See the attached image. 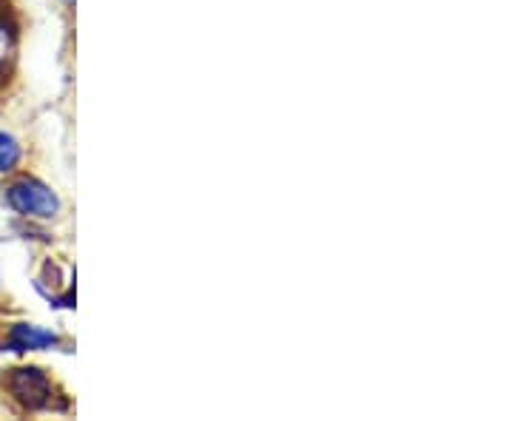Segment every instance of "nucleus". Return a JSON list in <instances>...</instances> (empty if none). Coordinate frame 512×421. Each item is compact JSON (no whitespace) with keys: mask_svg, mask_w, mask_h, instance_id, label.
<instances>
[{"mask_svg":"<svg viewBox=\"0 0 512 421\" xmlns=\"http://www.w3.org/2000/svg\"><path fill=\"white\" fill-rule=\"evenodd\" d=\"M3 200L15 214L26 217V220H55L60 214V197L49 185L32 180V177H20L15 183L6 185Z\"/></svg>","mask_w":512,"mask_h":421,"instance_id":"f257e3e1","label":"nucleus"},{"mask_svg":"<svg viewBox=\"0 0 512 421\" xmlns=\"http://www.w3.org/2000/svg\"><path fill=\"white\" fill-rule=\"evenodd\" d=\"M3 385L12 393V399L20 407H26V410H40V407H46V404L52 402V382L37 367H15V370H9Z\"/></svg>","mask_w":512,"mask_h":421,"instance_id":"f03ea898","label":"nucleus"},{"mask_svg":"<svg viewBox=\"0 0 512 421\" xmlns=\"http://www.w3.org/2000/svg\"><path fill=\"white\" fill-rule=\"evenodd\" d=\"M57 333L55 330L40 328V325H15L9 330V348L15 353H26V350H43V348H55Z\"/></svg>","mask_w":512,"mask_h":421,"instance_id":"7ed1b4c3","label":"nucleus"},{"mask_svg":"<svg viewBox=\"0 0 512 421\" xmlns=\"http://www.w3.org/2000/svg\"><path fill=\"white\" fill-rule=\"evenodd\" d=\"M20 160H23V148H20L18 140L12 134L0 131V177L15 174Z\"/></svg>","mask_w":512,"mask_h":421,"instance_id":"20e7f679","label":"nucleus"},{"mask_svg":"<svg viewBox=\"0 0 512 421\" xmlns=\"http://www.w3.org/2000/svg\"><path fill=\"white\" fill-rule=\"evenodd\" d=\"M9 57H12V29L0 20V74L6 72Z\"/></svg>","mask_w":512,"mask_h":421,"instance_id":"39448f33","label":"nucleus"},{"mask_svg":"<svg viewBox=\"0 0 512 421\" xmlns=\"http://www.w3.org/2000/svg\"><path fill=\"white\" fill-rule=\"evenodd\" d=\"M66 3H72V0H66Z\"/></svg>","mask_w":512,"mask_h":421,"instance_id":"423d86ee","label":"nucleus"}]
</instances>
